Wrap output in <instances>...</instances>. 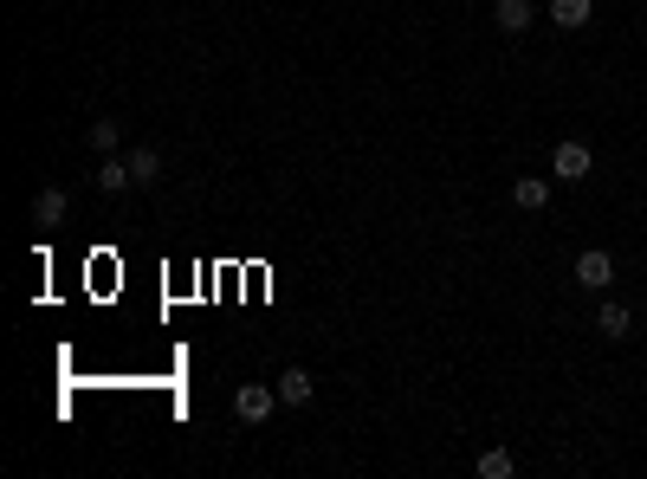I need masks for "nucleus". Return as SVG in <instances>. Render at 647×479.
<instances>
[{
  "label": "nucleus",
  "mask_w": 647,
  "mask_h": 479,
  "mask_svg": "<svg viewBox=\"0 0 647 479\" xmlns=\"http://www.w3.org/2000/svg\"><path fill=\"white\" fill-rule=\"evenodd\" d=\"M550 169H557V182H589L596 156H589V143H557L550 149Z\"/></svg>",
  "instance_id": "nucleus-1"
},
{
  "label": "nucleus",
  "mask_w": 647,
  "mask_h": 479,
  "mask_svg": "<svg viewBox=\"0 0 647 479\" xmlns=\"http://www.w3.org/2000/svg\"><path fill=\"white\" fill-rule=\"evenodd\" d=\"M609 279H615V259L602 253V246H589V253L576 259V285H583V292H609Z\"/></svg>",
  "instance_id": "nucleus-2"
},
{
  "label": "nucleus",
  "mask_w": 647,
  "mask_h": 479,
  "mask_svg": "<svg viewBox=\"0 0 647 479\" xmlns=\"http://www.w3.org/2000/svg\"><path fill=\"white\" fill-rule=\"evenodd\" d=\"M272 408H279V389H266V382H246V389L233 395V415L240 421H266Z\"/></svg>",
  "instance_id": "nucleus-3"
},
{
  "label": "nucleus",
  "mask_w": 647,
  "mask_h": 479,
  "mask_svg": "<svg viewBox=\"0 0 647 479\" xmlns=\"http://www.w3.org/2000/svg\"><path fill=\"white\" fill-rule=\"evenodd\" d=\"M98 188H104V195H123V188H136L130 156H104V162H98Z\"/></svg>",
  "instance_id": "nucleus-4"
},
{
  "label": "nucleus",
  "mask_w": 647,
  "mask_h": 479,
  "mask_svg": "<svg viewBox=\"0 0 647 479\" xmlns=\"http://www.w3.org/2000/svg\"><path fill=\"white\" fill-rule=\"evenodd\" d=\"M65 208H72V201H65V188H39V195H33V221L39 227H59Z\"/></svg>",
  "instance_id": "nucleus-5"
},
{
  "label": "nucleus",
  "mask_w": 647,
  "mask_h": 479,
  "mask_svg": "<svg viewBox=\"0 0 647 479\" xmlns=\"http://www.w3.org/2000/svg\"><path fill=\"white\" fill-rule=\"evenodd\" d=\"M589 13H596V0H550V20H557L563 33H576V26H589Z\"/></svg>",
  "instance_id": "nucleus-6"
},
{
  "label": "nucleus",
  "mask_w": 647,
  "mask_h": 479,
  "mask_svg": "<svg viewBox=\"0 0 647 479\" xmlns=\"http://www.w3.org/2000/svg\"><path fill=\"white\" fill-rule=\"evenodd\" d=\"M596 331H602V337H628V331H635V318H628V305H615V298H602V311H596Z\"/></svg>",
  "instance_id": "nucleus-7"
},
{
  "label": "nucleus",
  "mask_w": 647,
  "mask_h": 479,
  "mask_svg": "<svg viewBox=\"0 0 647 479\" xmlns=\"http://www.w3.org/2000/svg\"><path fill=\"white\" fill-rule=\"evenodd\" d=\"M272 389H279V402H292V408H305V402H311V376H305V369H285V376L272 382Z\"/></svg>",
  "instance_id": "nucleus-8"
},
{
  "label": "nucleus",
  "mask_w": 647,
  "mask_h": 479,
  "mask_svg": "<svg viewBox=\"0 0 647 479\" xmlns=\"http://www.w3.org/2000/svg\"><path fill=\"white\" fill-rule=\"evenodd\" d=\"M130 175H136V188H149V182L162 175V156H156L149 143H136V149H130Z\"/></svg>",
  "instance_id": "nucleus-9"
},
{
  "label": "nucleus",
  "mask_w": 647,
  "mask_h": 479,
  "mask_svg": "<svg viewBox=\"0 0 647 479\" xmlns=\"http://www.w3.org/2000/svg\"><path fill=\"white\" fill-rule=\"evenodd\" d=\"M512 201H518V208H525V214H538L544 201H550V182H544V175H525V182L512 188Z\"/></svg>",
  "instance_id": "nucleus-10"
},
{
  "label": "nucleus",
  "mask_w": 647,
  "mask_h": 479,
  "mask_svg": "<svg viewBox=\"0 0 647 479\" xmlns=\"http://www.w3.org/2000/svg\"><path fill=\"white\" fill-rule=\"evenodd\" d=\"M512 467L518 460L505 454V447H486V454H479V479H512Z\"/></svg>",
  "instance_id": "nucleus-11"
},
{
  "label": "nucleus",
  "mask_w": 647,
  "mask_h": 479,
  "mask_svg": "<svg viewBox=\"0 0 647 479\" xmlns=\"http://www.w3.org/2000/svg\"><path fill=\"white\" fill-rule=\"evenodd\" d=\"M499 26L505 33H525L531 26V0H499Z\"/></svg>",
  "instance_id": "nucleus-12"
},
{
  "label": "nucleus",
  "mask_w": 647,
  "mask_h": 479,
  "mask_svg": "<svg viewBox=\"0 0 647 479\" xmlns=\"http://www.w3.org/2000/svg\"><path fill=\"white\" fill-rule=\"evenodd\" d=\"M91 143H98L104 156H110V149H117V123H91Z\"/></svg>",
  "instance_id": "nucleus-13"
}]
</instances>
